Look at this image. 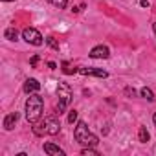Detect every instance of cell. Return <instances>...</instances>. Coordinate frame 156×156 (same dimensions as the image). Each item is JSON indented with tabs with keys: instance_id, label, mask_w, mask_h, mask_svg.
Returning <instances> with one entry per match:
<instances>
[{
	"instance_id": "obj_1",
	"label": "cell",
	"mask_w": 156,
	"mask_h": 156,
	"mask_svg": "<svg viewBox=\"0 0 156 156\" xmlns=\"http://www.w3.org/2000/svg\"><path fill=\"white\" fill-rule=\"evenodd\" d=\"M73 138L77 140V143H81L83 147H96L99 143L98 136H94L88 130V127H87L85 121H77V125L73 129Z\"/></svg>"
},
{
	"instance_id": "obj_2",
	"label": "cell",
	"mask_w": 156,
	"mask_h": 156,
	"mask_svg": "<svg viewBox=\"0 0 156 156\" xmlns=\"http://www.w3.org/2000/svg\"><path fill=\"white\" fill-rule=\"evenodd\" d=\"M42 108H44V101L39 94H30L28 101H26V119L30 123H35L39 121L41 114H42Z\"/></svg>"
},
{
	"instance_id": "obj_3",
	"label": "cell",
	"mask_w": 156,
	"mask_h": 156,
	"mask_svg": "<svg viewBox=\"0 0 156 156\" xmlns=\"http://www.w3.org/2000/svg\"><path fill=\"white\" fill-rule=\"evenodd\" d=\"M57 96H59V103H57V114H62L66 110V107L72 101V88L68 83H59L57 87Z\"/></svg>"
},
{
	"instance_id": "obj_4",
	"label": "cell",
	"mask_w": 156,
	"mask_h": 156,
	"mask_svg": "<svg viewBox=\"0 0 156 156\" xmlns=\"http://www.w3.org/2000/svg\"><path fill=\"white\" fill-rule=\"evenodd\" d=\"M22 39H24L28 44H33V46H42V42H44L42 35H41L35 28H26V30L22 31Z\"/></svg>"
},
{
	"instance_id": "obj_5",
	"label": "cell",
	"mask_w": 156,
	"mask_h": 156,
	"mask_svg": "<svg viewBox=\"0 0 156 156\" xmlns=\"http://www.w3.org/2000/svg\"><path fill=\"white\" fill-rule=\"evenodd\" d=\"M44 127H46V134H50V136H55L61 130V123H59V119L55 116L44 118Z\"/></svg>"
},
{
	"instance_id": "obj_6",
	"label": "cell",
	"mask_w": 156,
	"mask_h": 156,
	"mask_svg": "<svg viewBox=\"0 0 156 156\" xmlns=\"http://www.w3.org/2000/svg\"><path fill=\"white\" fill-rule=\"evenodd\" d=\"M108 55H110V50L107 46H103V44L92 48V51H90V57L92 59H108Z\"/></svg>"
},
{
	"instance_id": "obj_7",
	"label": "cell",
	"mask_w": 156,
	"mask_h": 156,
	"mask_svg": "<svg viewBox=\"0 0 156 156\" xmlns=\"http://www.w3.org/2000/svg\"><path fill=\"white\" fill-rule=\"evenodd\" d=\"M79 73L83 75H94V77H101V79H105V77H108V73L101 68H79Z\"/></svg>"
},
{
	"instance_id": "obj_8",
	"label": "cell",
	"mask_w": 156,
	"mask_h": 156,
	"mask_svg": "<svg viewBox=\"0 0 156 156\" xmlns=\"http://www.w3.org/2000/svg\"><path fill=\"white\" fill-rule=\"evenodd\" d=\"M41 90V83L37 79H26L24 83V92L26 94H37Z\"/></svg>"
},
{
	"instance_id": "obj_9",
	"label": "cell",
	"mask_w": 156,
	"mask_h": 156,
	"mask_svg": "<svg viewBox=\"0 0 156 156\" xmlns=\"http://www.w3.org/2000/svg\"><path fill=\"white\" fill-rule=\"evenodd\" d=\"M17 121H19V112H9V114L4 118V129H6V130H11Z\"/></svg>"
},
{
	"instance_id": "obj_10",
	"label": "cell",
	"mask_w": 156,
	"mask_h": 156,
	"mask_svg": "<svg viewBox=\"0 0 156 156\" xmlns=\"http://www.w3.org/2000/svg\"><path fill=\"white\" fill-rule=\"evenodd\" d=\"M44 152L46 154H50V156H64V151L62 149H59L55 143H44Z\"/></svg>"
},
{
	"instance_id": "obj_11",
	"label": "cell",
	"mask_w": 156,
	"mask_h": 156,
	"mask_svg": "<svg viewBox=\"0 0 156 156\" xmlns=\"http://www.w3.org/2000/svg\"><path fill=\"white\" fill-rule=\"evenodd\" d=\"M4 37H6L8 41H17V39H19V31H17L15 28H8V30L4 31Z\"/></svg>"
},
{
	"instance_id": "obj_12",
	"label": "cell",
	"mask_w": 156,
	"mask_h": 156,
	"mask_svg": "<svg viewBox=\"0 0 156 156\" xmlns=\"http://www.w3.org/2000/svg\"><path fill=\"white\" fill-rule=\"evenodd\" d=\"M138 138H140V141H141V143H147V141H149V138H151V136H149V130H147L145 127H140Z\"/></svg>"
},
{
	"instance_id": "obj_13",
	"label": "cell",
	"mask_w": 156,
	"mask_h": 156,
	"mask_svg": "<svg viewBox=\"0 0 156 156\" xmlns=\"http://www.w3.org/2000/svg\"><path fill=\"white\" fill-rule=\"evenodd\" d=\"M140 94H141V98H145L147 101H154V94H152V90H151V88H147V87H145V88H141V92H140Z\"/></svg>"
},
{
	"instance_id": "obj_14",
	"label": "cell",
	"mask_w": 156,
	"mask_h": 156,
	"mask_svg": "<svg viewBox=\"0 0 156 156\" xmlns=\"http://www.w3.org/2000/svg\"><path fill=\"white\" fill-rule=\"evenodd\" d=\"M46 44L51 48V50H55V51H59V42L53 39V37H46Z\"/></svg>"
},
{
	"instance_id": "obj_15",
	"label": "cell",
	"mask_w": 156,
	"mask_h": 156,
	"mask_svg": "<svg viewBox=\"0 0 156 156\" xmlns=\"http://www.w3.org/2000/svg\"><path fill=\"white\" fill-rule=\"evenodd\" d=\"M81 154H83V156H98L99 152H98L94 147H85V149L81 151Z\"/></svg>"
},
{
	"instance_id": "obj_16",
	"label": "cell",
	"mask_w": 156,
	"mask_h": 156,
	"mask_svg": "<svg viewBox=\"0 0 156 156\" xmlns=\"http://www.w3.org/2000/svg\"><path fill=\"white\" fill-rule=\"evenodd\" d=\"M50 4H53L55 8H59V9H62V8H66V4H68V0H48Z\"/></svg>"
},
{
	"instance_id": "obj_17",
	"label": "cell",
	"mask_w": 156,
	"mask_h": 156,
	"mask_svg": "<svg viewBox=\"0 0 156 156\" xmlns=\"http://www.w3.org/2000/svg\"><path fill=\"white\" fill-rule=\"evenodd\" d=\"M62 66H64L62 72H64L66 75H72V73H75V72H79V68H72V66H68V62H64Z\"/></svg>"
},
{
	"instance_id": "obj_18",
	"label": "cell",
	"mask_w": 156,
	"mask_h": 156,
	"mask_svg": "<svg viewBox=\"0 0 156 156\" xmlns=\"http://www.w3.org/2000/svg\"><path fill=\"white\" fill-rule=\"evenodd\" d=\"M77 119V110H70V114H68V123H73Z\"/></svg>"
},
{
	"instance_id": "obj_19",
	"label": "cell",
	"mask_w": 156,
	"mask_h": 156,
	"mask_svg": "<svg viewBox=\"0 0 156 156\" xmlns=\"http://www.w3.org/2000/svg\"><path fill=\"white\" fill-rule=\"evenodd\" d=\"M37 62H39V55H33L31 61H30V64H31V66H37Z\"/></svg>"
},
{
	"instance_id": "obj_20",
	"label": "cell",
	"mask_w": 156,
	"mask_h": 156,
	"mask_svg": "<svg viewBox=\"0 0 156 156\" xmlns=\"http://www.w3.org/2000/svg\"><path fill=\"white\" fill-rule=\"evenodd\" d=\"M125 94H127V96H130V98H134V96H136L134 88H125Z\"/></svg>"
},
{
	"instance_id": "obj_21",
	"label": "cell",
	"mask_w": 156,
	"mask_h": 156,
	"mask_svg": "<svg viewBox=\"0 0 156 156\" xmlns=\"http://www.w3.org/2000/svg\"><path fill=\"white\" fill-rule=\"evenodd\" d=\"M143 8H149V0H141V2H140Z\"/></svg>"
},
{
	"instance_id": "obj_22",
	"label": "cell",
	"mask_w": 156,
	"mask_h": 156,
	"mask_svg": "<svg viewBox=\"0 0 156 156\" xmlns=\"http://www.w3.org/2000/svg\"><path fill=\"white\" fill-rule=\"evenodd\" d=\"M48 66H50L51 70H55V68H57V64H55V62H48Z\"/></svg>"
},
{
	"instance_id": "obj_23",
	"label": "cell",
	"mask_w": 156,
	"mask_h": 156,
	"mask_svg": "<svg viewBox=\"0 0 156 156\" xmlns=\"http://www.w3.org/2000/svg\"><path fill=\"white\" fill-rule=\"evenodd\" d=\"M152 121H154V125H156V112H154V116H152Z\"/></svg>"
},
{
	"instance_id": "obj_24",
	"label": "cell",
	"mask_w": 156,
	"mask_h": 156,
	"mask_svg": "<svg viewBox=\"0 0 156 156\" xmlns=\"http://www.w3.org/2000/svg\"><path fill=\"white\" fill-rule=\"evenodd\" d=\"M152 30H154V35H156V22L152 24Z\"/></svg>"
},
{
	"instance_id": "obj_25",
	"label": "cell",
	"mask_w": 156,
	"mask_h": 156,
	"mask_svg": "<svg viewBox=\"0 0 156 156\" xmlns=\"http://www.w3.org/2000/svg\"><path fill=\"white\" fill-rule=\"evenodd\" d=\"M2 2H15V0H2Z\"/></svg>"
}]
</instances>
